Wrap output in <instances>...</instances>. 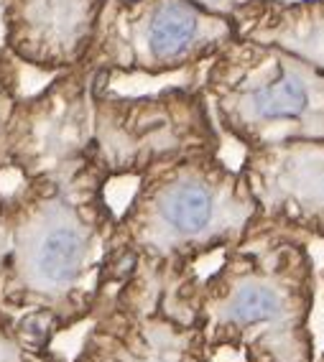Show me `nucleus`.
<instances>
[{"label": "nucleus", "instance_id": "obj_1", "mask_svg": "<svg viewBox=\"0 0 324 362\" xmlns=\"http://www.w3.org/2000/svg\"><path fill=\"white\" fill-rule=\"evenodd\" d=\"M199 92L209 115L255 148L324 141V71L281 46L238 36L204 64Z\"/></svg>", "mask_w": 324, "mask_h": 362}, {"label": "nucleus", "instance_id": "obj_2", "mask_svg": "<svg viewBox=\"0 0 324 362\" xmlns=\"http://www.w3.org/2000/svg\"><path fill=\"white\" fill-rule=\"evenodd\" d=\"M240 31L189 0H108L82 66L108 77H163L204 66Z\"/></svg>", "mask_w": 324, "mask_h": 362}, {"label": "nucleus", "instance_id": "obj_3", "mask_svg": "<svg viewBox=\"0 0 324 362\" xmlns=\"http://www.w3.org/2000/svg\"><path fill=\"white\" fill-rule=\"evenodd\" d=\"M108 82L110 77L100 74L92 103L90 156L98 166L128 171L214 148L212 115L199 87L115 95Z\"/></svg>", "mask_w": 324, "mask_h": 362}, {"label": "nucleus", "instance_id": "obj_4", "mask_svg": "<svg viewBox=\"0 0 324 362\" xmlns=\"http://www.w3.org/2000/svg\"><path fill=\"white\" fill-rule=\"evenodd\" d=\"M98 84V71L77 64L57 71L33 95H21L0 143V161L31 176H49L87 161Z\"/></svg>", "mask_w": 324, "mask_h": 362}, {"label": "nucleus", "instance_id": "obj_5", "mask_svg": "<svg viewBox=\"0 0 324 362\" xmlns=\"http://www.w3.org/2000/svg\"><path fill=\"white\" fill-rule=\"evenodd\" d=\"M108 0H0V46L18 64L57 74L87 54Z\"/></svg>", "mask_w": 324, "mask_h": 362}, {"label": "nucleus", "instance_id": "obj_6", "mask_svg": "<svg viewBox=\"0 0 324 362\" xmlns=\"http://www.w3.org/2000/svg\"><path fill=\"white\" fill-rule=\"evenodd\" d=\"M217 220V181L204 153L179 158L163 176L146 189L141 235L154 240L161 233L174 240L207 238Z\"/></svg>", "mask_w": 324, "mask_h": 362}, {"label": "nucleus", "instance_id": "obj_7", "mask_svg": "<svg viewBox=\"0 0 324 362\" xmlns=\"http://www.w3.org/2000/svg\"><path fill=\"white\" fill-rule=\"evenodd\" d=\"M240 36L281 46L324 71V0H268L253 26Z\"/></svg>", "mask_w": 324, "mask_h": 362}, {"label": "nucleus", "instance_id": "obj_8", "mask_svg": "<svg viewBox=\"0 0 324 362\" xmlns=\"http://www.w3.org/2000/svg\"><path fill=\"white\" fill-rule=\"evenodd\" d=\"M230 314L240 324H260L273 322L284 314V301L273 288L260 284H245L238 288L230 301Z\"/></svg>", "mask_w": 324, "mask_h": 362}, {"label": "nucleus", "instance_id": "obj_9", "mask_svg": "<svg viewBox=\"0 0 324 362\" xmlns=\"http://www.w3.org/2000/svg\"><path fill=\"white\" fill-rule=\"evenodd\" d=\"M18 62L0 46V143L6 136V128L11 123L16 105L21 100V74H18ZM3 163V161H0Z\"/></svg>", "mask_w": 324, "mask_h": 362}, {"label": "nucleus", "instance_id": "obj_10", "mask_svg": "<svg viewBox=\"0 0 324 362\" xmlns=\"http://www.w3.org/2000/svg\"><path fill=\"white\" fill-rule=\"evenodd\" d=\"M189 3H195V6L204 8L209 13L230 21V23H235L238 31L243 33L253 26L255 18L263 13V8H266L268 0H189Z\"/></svg>", "mask_w": 324, "mask_h": 362}, {"label": "nucleus", "instance_id": "obj_11", "mask_svg": "<svg viewBox=\"0 0 324 362\" xmlns=\"http://www.w3.org/2000/svg\"><path fill=\"white\" fill-rule=\"evenodd\" d=\"M0 220H3V212H0Z\"/></svg>", "mask_w": 324, "mask_h": 362}]
</instances>
